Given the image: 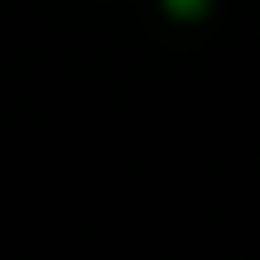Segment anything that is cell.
<instances>
[{"instance_id": "6da1fadb", "label": "cell", "mask_w": 260, "mask_h": 260, "mask_svg": "<svg viewBox=\"0 0 260 260\" xmlns=\"http://www.w3.org/2000/svg\"><path fill=\"white\" fill-rule=\"evenodd\" d=\"M160 5H165L169 18H183V23H187V18H201V14L210 9V0H160Z\"/></svg>"}]
</instances>
